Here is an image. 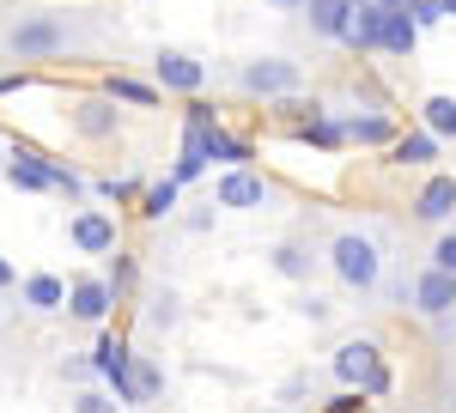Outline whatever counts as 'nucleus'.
<instances>
[{
    "label": "nucleus",
    "instance_id": "obj_34",
    "mask_svg": "<svg viewBox=\"0 0 456 413\" xmlns=\"http://www.w3.org/2000/svg\"><path fill=\"white\" fill-rule=\"evenodd\" d=\"M12 279H19V274H12V262H6V255H0V292H6V286H12Z\"/></svg>",
    "mask_w": 456,
    "mask_h": 413
},
{
    "label": "nucleus",
    "instance_id": "obj_23",
    "mask_svg": "<svg viewBox=\"0 0 456 413\" xmlns=\"http://www.w3.org/2000/svg\"><path fill=\"white\" fill-rule=\"evenodd\" d=\"M201 152H208V158H219V165H232V171H249V146L238 134H225L219 122L208 128V146H201Z\"/></svg>",
    "mask_w": 456,
    "mask_h": 413
},
{
    "label": "nucleus",
    "instance_id": "obj_29",
    "mask_svg": "<svg viewBox=\"0 0 456 413\" xmlns=\"http://www.w3.org/2000/svg\"><path fill=\"white\" fill-rule=\"evenodd\" d=\"M408 19H414V25H438V19H444V0H408Z\"/></svg>",
    "mask_w": 456,
    "mask_h": 413
},
{
    "label": "nucleus",
    "instance_id": "obj_2",
    "mask_svg": "<svg viewBox=\"0 0 456 413\" xmlns=\"http://www.w3.org/2000/svg\"><path fill=\"white\" fill-rule=\"evenodd\" d=\"M73 43H79V25L68 12H19L6 25V55L12 61H49V55L73 49Z\"/></svg>",
    "mask_w": 456,
    "mask_h": 413
},
{
    "label": "nucleus",
    "instance_id": "obj_14",
    "mask_svg": "<svg viewBox=\"0 0 456 413\" xmlns=\"http://www.w3.org/2000/svg\"><path fill=\"white\" fill-rule=\"evenodd\" d=\"M347 12H353V0H305V25H311V36H322V43H341Z\"/></svg>",
    "mask_w": 456,
    "mask_h": 413
},
{
    "label": "nucleus",
    "instance_id": "obj_8",
    "mask_svg": "<svg viewBox=\"0 0 456 413\" xmlns=\"http://www.w3.org/2000/svg\"><path fill=\"white\" fill-rule=\"evenodd\" d=\"M55 171H61L55 158H43V152H31V146H12L0 176H6L12 189H25V195H49V189H55Z\"/></svg>",
    "mask_w": 456,
    "mask_h": 413
},
{
    "label": "nucleus",
    "instance_id": "obj_7",
    "mask_svg": "<svg viewBox=\"0 0 456 413\" xmlns=\"http://www.w3.org/2000/svg\"><path fill=\"white\" fill-rule=\"evenodd\" d=\"M152 85H159V92L195 98V92L208 85V68H201L195 55H183V49H159V55H152Z\"/></svg>",
    "mask_w": 456,
    "mask_h": 413
},
{
    "label": "nucleus",
    "instance_id": "obj_30",
    "mask_svg": "<svg viewBox=\"0 0 456 413\" xmlns=\"http://www.w3.org/2000/svg\"><path fill=\"white\" fill-rule=\"evenodd\" d=\"M110 292H116V298H122V292H128V286H134V262H128V255H116V268H110Z\"/></svg>",
    "mask_w": 456,
    "mask_h": 413
},
{
    "label": "nucleus",
    "instance_id": "obj_36",
    "mask_svg": "<svg viewBox=\"0 0 456 413\" xmlns=\"http://www.w3.org/2000/svg\"><path fill=\"white\" fill-rule=\"evenodd\" d=\"M6 152H12V146H6V140H0V171H6Z\"/></svg>",
    "mask_w": 456,
    "mask_h": 413
},
{
    "label": "nucleus",
    "instance_id": "obj_32",
    "mask_svg": "<svg viewBox=\"0 0 456 413\" xmlns=\"http://www.w3.org/2000/svg\"><path fill=\"white\" fill-rule=\"evenodd\" d=\"M31 85V73H0V98H12V92H25Z\"/></svg>",
    "mask_w": 456,
    "mask_h": 413
},
{
    "label": "nucleus",
    "instance_id": "obj_10",
    "mask_svg": "<svg viewBox=\"0 0 456 413\" xmlns=\"http://www.w3.org/2000/svg\"><path fill=\"white\" fill-rule=\"evenodd\" d=\"M213 201L232 206V213H256V206L274 201V189H268V176H256V171H225L213 182Z\"/></svg>",
    "mask_w": 456,
    "mask_h": 413
},
{
    "label": "nucleus",
    "instance_id": "obj_28",
    "mask_svg": "<svg viewBox=\"0 0 456 413\" xmlns=\"http://www.w3.org/2000/svg\"><path fill=\"white\" fill-rule=\"evenodd\" d=\"M146 322H152V328H176V298H171V292H159V298H152Z\"/></svg>",
    "mask_w": 456,
    "mask_h": 413
},
{
    "label": "nucleus",
    "instance_id": "obj_15",
    "mask_svg": "<svg viewBox=\"0 0 456 413\" xmlns=\"http://www.w3.org/2000/svg\"><path fill=\"white\" fill-rule=\"evenodd\" d=\"M73 128L86 140H110L116 134V98H79L73 103Z\"/></svg>",
    "mask_w": 456,
    "mask_h": 413
},
{
    "label": "nucleus",
    "instance_id": "obj_4",
    "mask_svg": "<svg viewBox=\"0 0 456 413\" xmlns=\"http://www.w3.org/2000/svg\"><path fill=\"white\" fill-rule=\"evenodd\" d=\"M298 85H305V68L286 61V55H249L244 68H238V92L244 98H262V103L298 98Z\"/></svg>",
    "mask_w": 456,
    "mask_h": 413
},
{
    "label": "nucleus",
    "instance_id": "obj_9",
    "mask_svg": "<svg viewBox=\"0 0 456 413\" xmlns=\"http://www.w3.org/2000/svg\"><path fill=\"white\" fill-rule=\"evenodd\" d=\"M68 243L79 255H110L116 249V219H110L104 206H79L68 219Z\"/></svg>",
    "mask_w": 456,
    "mask_h": 413
},
{
    "label": "nucleus",
    "instance_id": "obj_16",
    "mask_svg": "<svg viewBox=\"0 0 456 413\" xmlns=\"http://www.w3.org/2000/svg\"><path fill=\"white\" fill-rule=\"evenodd\" d=\"M341 140H353V146H389L395 140V122H389L384 109H365V116H347L341 122Z\"/></svg>",
    "mask_w": 456,
    "mask_h": 413
},
{
    "label": "nucleus",
    "instance_id": "obj_6",
    "mask_svg": "<svg viewBox=\"0 0 456 413\" xmlns=\"http://www.w3.org/2000/svg\"><path fill=\"white\" fill-rule=\"evenodd\" d=\"M110 395H116L122 408H152V401L165 395V371H159L146 352H134V359L122 365V377H110Z\"/></svg>",
    "mask_w": 456,
    "mask_h": 413
},
{
    "label": "nucleus",
    "instance_id": "obj_33",
    "mask_svg": "<svg viewBox=\"0 0 456 413\" xmlns=\"http://www.w3.org/2000/svg\"><path fill=\"white\" fill-rule=\"evenodd\" d=\"M274 12H305V0H268Z\"/></svg>",
    "mask_w": 456,
    "mask_h": 413
},
{
    "label": "nucleus",
    "instance_id": "obj_21",
    "mask_svg": "<svg viewBox=\"0 0 456 413\" xmlns=\"http://www.w3.org/2000/svg\"><path fill=\"white\" fill-rule=\"evenodd\" d=\"M420 122L432 140H456V98H444V92H432V98L420 103Z\"/></svg>",
    "mask_w": 456,
    "mask_h": 413
},
{
    "label": "nucleus",
    "instance_id": "obj_1",
    "mask_svg": "<svg viewBox=\"0 0 456 413\" xmlns=\"http://www.w3.org/2000/svg\"><path fill=\"white\" fill-rule=\"evenodd\" d=\"M322 262H329V274H335V286H347V292H359V298H371V292H384V243H378V231H365V225H341L335 238L322 243Z\"/></svg>",
    "mask_w": 456,
    "mask_h": 413
},
{
    "label": "nucleus",
    "instance_id": "obj_5",
    "mask_svg": "<svg viewBox=\"0 0 456 413\" xmlns=\"http://www.w3.org/2000/svg\"><path fill=\"white\" fill-rule=\"evenodd\" d=\"M408 310H414L420 322H432V328H444L456 316V274H444V268L426 262L420 274L408 279Z\"/></svg>",
    "mask_w": 456,
    "mask_h": 413
},
{
    "label": "nucleus",
    "instance_id": "obj_13",
    "mask_svg": "<svg viewBox=\"0 0 456 413\" xmlns=\"http://www.w3.org/2000/svg\"><path fill=\"white\" fill-rule=\"evenodd\" d=\"M378 36H384V12H378V0H353L341 43H347L353 55H371V49H378Z\"/></svg>",
    "mask_w": 456,
    "mask_h": 413
},
{
    "label": "nucleus",
    "instance_id": "obj_22",
    "mask_svg": "<svg viewBox=\"0 0 456 413\" xmlns=\"http://www.w3.org/2000/svg\"><path fill=\"white\" fill-rule=\"evenodd\" d=\"M128 359H134V352H128V341H122V335H98V346H92V371H98V377H122V365H128Z\"/></svg>",
    "mask_w": 456,
    "mask_h": 413
},
{
    "label": "nucleus",
    "instance_id": "obj_19",
    "mask_svg": "<svg viewBox=\"0 0 456 413\" xmlns=\"http://www.w3.org/2000/svg\"><path fill=\"white\" fill-rule=\"evenodd\" d=\"M414 43H420V25H414L408 12H384V36H378V49H384V55H414Z\"/></svg>",
    "mask_w": 456,
    "mask_h": 413
},
{
    "label": "nucleus",
    "instance_id": "obj_11",
    "mask_svg": "<svg viewBox=\"0 0 456 413\" xmlns=\"http://www.w3.org/2000/svg\"><path fill=\"white\" fill-rule=\"evenodd\" d=\"M110 304H116V292H110L104 274H86V279H73V286H68V316H73V322H104Z\"/></svg>",
    "mask_w": 456,
    "mask_h": 413
},
{
    "label": "nucleus",
    "instance_id": "obj_18",
    "mask_svg": "<svg viewBox=\"0 0 456 413\" xmlns=\"http://www.w3.org/2000/svg\"><path fill=\"white\" fill-rule=\"evenodd\" d=\"M389 165H414V171H426V165H438V140L426 134H395L389 140Z\"/></svg>",
    "mask_w": 456,
    "mask_h": 413
},
{
    "label": "nucleus",
    "instance_id": "obj_25",
    "mask_svg": "<svg viewBox=\"0 0 456 413\" xmlns=\"http://www.w3.org/2000/svg\"><path fill=\"white\" fill-rule=\"evenodd\" d=\"M141 213H146V219H165V213H176V182H171V176H165V182H152V189L141 195Z\"/></svg>",
    "mask_w": 456,
    "mask_h": 413
},
{
    "label": "nucleus",
    "instance_id": "obj_26",
    "mask_svg": "<svg viewBox=\"0 0 456 413\" xmlns=\"http://www.w3.org/2000/svg\"><path fill=\"white\" fill-rule=\"evenodd\" d=\"M73 413H122V401H116L110 389H79V395H73Z\"/></svg>",
    "mask_w": 456,
    "mask_h": 413
},
{
    "label": "nucleus",
    "instance_id": "obj_3",
    "mask_svg": "<svg viewBox=\"0 0 456 413\" xmlns=\"http://www.w3.org/2000/svg\"><path fill=\"white\" fill-rule=\"evenodd\" d=\"M335 377L359 389V395H389V365H384V346L371 341V335H353V341L335 346Z\"/></svg>",
    "mask_w": 456,
    "mask_h": 413
},
{
    "label": "nucleus",
    "instance_id": "obj_17",
    "mask_svg": "<svg viewBox=\"0 0 456 413\" xmlns=\"http://www.w3.org/2000/svg\"><path fill=\"white\" fill-rule=\"evenodd\" d=\"M19 298H25L37 316H49V310H68V279H55V274H31L25 286H19Z\"/></svg>",
    "mask_w": 456,
    "mask_h": 413
},
{
    "label": "nucleus",
    "instance_id": "obj_27",
    "mask_svg": "<svg viewBox=\"0 0 456 413\" xmlns=\"http://www.w3.org/2000/svg\"><path fill=\"white\" fill-rule=\"evenodd\" d=\"M432 268L456 274V225H438V238H432Z\"/></svg>",
    "mask_w": 456,
    "mask_h": 413
},
{
    "label": "nucleus",
    "instance_id": "obj_37",
    "mask_svg": "<svg viewBox=\"0 0 456 413\" xmlns=\"http://www.w3.org/2000/svg\"><path fill=\"white\" fill-rule=\"evenodd\" d=\"M444 19H456V0H444Z\"/></svg>",
    "mask_w": 456,
    "mask_h": 413
},
{
    "label": "nucleus",
    "instance_id": "obj_12",
    "mask_svg": "<svg viewBox=\"0 0 456 413\" xmlns=\"http://www.w3.org/2000/svg\"><path fill=\"white\" fill-rule=\"evenodd\" d=\"M408 206H414V219H420V225H451V213H456V176H432Z\"/></svg>",
    "mask_w": 456,
    "mask_h": 413
},
{
    "label": "nucleus",
    "instance_id": "obj_31",
    "mask_svg": "<svg viewBox=\"0 0 456 413\" xmlns=\"http://www.w3.org/2000/svg\"><path fill=\"white\" fill-rule=\"evenodd\" d=\"M98 195H110V201H128V195H134V182H128V176H104V182H98Z\"/></svg>",
    "mask_w": 456,
    "mask_h": 413
},
{
    "label": "nucleus",
    "instance_id": "obj_35",
    "mask_svg": "<svg viewBox=\"0 0 456 413\" xmlns=\"http://www.w3.org/2000/svg\"><path fill=\"white\" fill-rule=\"evenodd\" d=\"M378 12H408V0H378Z\"/></svg>",
    "mask_w": 456,
    "mask_h": 413
},
{
    "label": "nucleus",
    "instance_id": "obj_20",
    "mask_svg": "<svg viewBox=\"0 0 456 413\" xmlns=\"http://www.w3.org/2000/svg\"><path fill=\"white\" fill-rule=\"evenodd\" d=\"M104 98L134 103V109H152V103H159V85H146V79H134V73H110V79H104Z\"/></svg>",
    "mask_w": 456,
    "mask_h": 413
},
{
    "label": "nucleus",
    "instance_id": "obj_24",
    "mask_svg": "<svg viewBox=\"0 0 456 413\" xmlns=\"http://www.w3.org/2000/svg\"><path fill=\"white\" fill-rule=\"evenodd\" d=\"M274 268H281L286 279H305L316 268V249L311 243H281V249H274Z\"/></svg>",
    "mask_w": 456,
    "mask_h": 413
},
{
    "label": "nucleus",
    "instance_id": "obj_38",
    "mask_svg": "<svg viewBox=\"0 0 456 413\" xmlns=\"http://www.w3.org/2000/svg\"><path fill=\"white\" fill-rule=\"evenodd\" d=\"M444 328H456V316H451V322H444Z\"/></svg>",
    "mask_w": 456,
    "mask_h": 413
}]
</instances>
